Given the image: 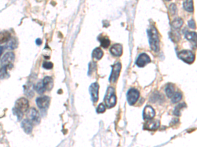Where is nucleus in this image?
<instances>
[{"mask_svg":"<svg viewBox=\"0 0 197 147\" xmlns=\"http://www.w3.org/2000/svg\"><path fill=\"white\" fill-rule=\"evenodd\" d=\"M148 36H149V44L151 49L155 52L159 51L160 45H159V37L157 30L154 26H152L148 30Z\"/></svg>","mask_w":197,"mask_h":147,"instance_id":"nucleus-1","label":"nucleus"},{"mask_svg":"<svg viewBox=\"0 0 197 147\" xmlns=\"http://www.w3.org/2000/svg\"><path fill=\"white\" fill-rule=\"evenodd\" d=\"M104 101L108 108H112L116 105L117 96H116L115 90L113 88H112V87L108 88L106 94H105Z\"/></svg>","mask_w":197,"mask_h":147,"instance_id":"nucleus-2","label":"nucleus"},{"mask_svg":"<svg viewBox=\"0 0 197 147\" xmlns=\"http://www.w3.org/2000/svg\"><path fill=\"white\" fill-rule=\"evenodd\" d=\"M26 117L29 121L34 124H38L40 122V116L38 112L34 108H31L27 111Z\"/></svg>","mask_w":197,"mask_h":147,"instance_id":"nucleus-3","label":"nucleus"},{"mask_svg":"<svg viewBox=\"0 0 197 147\" xmlns=\"http://www.w3.org/2000/svg\"><path fill=\"white\" fill-rule=\"evenodd\" d=\"M178 57L187 64H192L195 59V56L191 51L185 50L179 52Z\"/></svg>","mask_w":197,"mask_h":147,"instance_id":"nucleus-4","label":"nucleus"},{"mask_svg":"<svg viewBox=\"0 0 197 147\" xmlns=\"http://www.w3.org/2000/svg\"><path fill=\"white\" fill-rule=\"evenodd\" d=\"M122 68V65L120 63H117L115 64L113 66H112V70L111 75L109 78V81L112 83H114L117 80H118L119 76H120V73Z\"/></svg>","mask_w":197,"mask_h":147,"instance_id":"nucleus-5","label":"nucleus"},{"mask_svg":"<svg viewBox=\"0 0 197 147\" xmlns=\"http://www.w3.org/2000/svg\"><path fill=\"white\" fill-rule=\"evenodd\" d=\"M29 102L26 98H20L16 101L15 108L22 113H25L29 109Z\"/></svg>","mask_w":197,"mask_h":147,"instance_id":"nucleus-6","label":"nucleus"},{"mask_svg":"<svg viewBox=\"0 0 197 147\" xmlns=\"http://www.w3.org/2000/svg\"><path fill=\"white\" fill-rule=\"evenodd\" d=\"M139 97V92L135 88L130 89L127 93V99L130 105H134Z\"/></svg>","mask_w":197,"mask_h":147,"instance_id":"nucleus-7","label":"nucleus"},{"mask_svg":"<svg viewBox=\"0 0 197 147\" xmlns=\"http://www.w3.org/2000/svg\"><path fill=\"white\" fill-rule=\"evenodd\" d=\"M15 60V54L13 52H8L6 53L1 59V62L3 66L9 67Z\"/></svg>","mask_w":197,"mask_h":147,"instance_id":"nucleus-8","label":"nucleus"},{"mask_svg":"<svg viewBox=\"0 0 197 147\" xmlns=\"http://www.w3.org/2000/svg\"><path fill=\"white\" fill-rule=\"evenodd\" d=\"M98 89H99V85L97 82L93 83L89 87V93L94 103H96L98 99Z\"/></svg>","mask_w":197,"mask_h":147,"instance_id":"nucleus-9","label":"nucleus"},{"mask_svg":"<svg viewBox=\"0 0 197 147\" xmlns=\"http://www.w3.org/2000/svg\"><path fill=\"white\" fill-rule=\"evenodd\" d=\"M150 57L145 53H143L139 55L138 59L136 61V64L139 68H143L147 64H149L150 62Z\"/></svg>","mask_w":197,"mask_h":147,"instance_id":"nucleus-10","label":"nucleus"},{"mask_svg":"<svg viewBox=\"0 0 197 147\" xmlns=\"http://www.w3.org/2000/svg\"><path fill=\"white\" fill-rule=\"evenodd\" d=\"M36 102L38 107L41 109H44L49 107V103H50V98L47 96L38 97Z\"/></svg>","mask_w":197,"mask_h":147,"instance_id":"nucleus-11","label":"nucleus"},{"mask_svg":"<svg viewBox=\"0 0 197 147\" xmlns=\"http://www.w3.org/2000/svg\"><path fill=\"white\" fill-rule=\"evenodd\" d=\"M160 121L157 120H152V119H150V120H148L144 125V129H147V130L150 131H154L159 128L160 126Z\"/></svg>","mask_w":197,"mask_h":147,"instance_id":"nucleus-12","label":"nucleus"},{"mask_svg":"<svg viewBox=\"0 0 197 147\" xmlns=\"http://www.w3.org/2000/svg\"><path fill=\"white\" fill-rule=\"evenodd\" d=\"M155 116V111L152 107L146 106L143 111V118L145 120H150Z\"/></svg>","mask_w":197,"mask_h":147,"instance_id":"nucleus-13","label":"nucleus"},{"mask_svg":"<svg viewBox=\"0 0 197 147\" xmlns=\"http://www.w3.org/2000/svg\"><path fill=\"white\" fill-rule=\"evenodd\" d=\"M32 123L30 121H29L28 119H26V120H23V122H21V127L23 129V130L24 132L26 133L27 134H30L32 131Z\"/></svg>","mask_w":197,"mask_h":147,"instance_id":"nucleus-14","label":"nucleus"},{"mask_svg":"<svg viewBox=\"0 0 197 147\" xmlns=\"http://www.w3.org/2000/svg\"><path fill=\"white\" fill-rule=\"evenodd\" d=\"M110 52L112 55L114 56H120L122 54L123 48L122 45L120 44H115L111 48Z\"/></svg>","mask_w":197,"mask_h":147,"instance_id":"nucleus-15","label":"nucleus"},{"mask_svg":"<svg viewBox=\"0 0 197 147\" xmlns=\"http://www.w3.org/2000/svg\"><path fill=\"white\" fill-rule=\"evenodd\" d=\"M43 84L45 90L50 91L53 87V80L50 76H46L43 80Z\"/></svg>","mask_w":197,"mask_h":147,"instance_id":"nucleus-16","label":"nucleus"},{"mask_svg":"<svg viewBox=\"0 0 197 147\" xmlns=\"http://www.w3.org/2000/svg\"><path fill=\"white\" fill-rule=\"evenodd\" d=\"M11 39V33L8 31L0 32V45L6 43Z\"/></svg>","mask_w":197,"mask_h":147,"instance_id":"nucleus-17","label":"nucleus"},{"mask_svg":"<svg viewBox=\"0 0 197 147\" xmlns=\"http://www.w3.org/2000/svg\"><path fill=\"white\" fill-rule=\"evenodd\" d=\"M17 41L15 38H11V39L6 43V48L9 50H13L17 47Z\"/></svg>","mask_w":197,"mask_h":147,"instance_id":"nucleus-18","label":"nucleus"},{"mask_svg":"<svg viewBox=\"0 0 197 147\" xmlns=\"http://www.w3.org/2000/svg\"><path fill=\"white\" fill-rule=\"evenodd\" d=\"M183 7L188 12L192 13L194 10V7H193V1L192 0H186L183 3Z\"/></svg>","mask_w":197,"mask_h":147,"instance_id":"nucleus-19","label":"nucleus"},{"mask_svg":"<svg viewBox=\"0 0 197 147\" xmlns=\"http://www.w3.org/2000/svg\"><path fill=\"white\" fill-rule=\"evenodd\" d=\"M103 56V52L100 48H96L93 52V57L97 59H101Z\"/></svg>","mask_w":197,"mask_h":147,"instance_id":"nucleus-20","label":"nucleus"},{"mask_svg":"<svg viewBox=\"0 0 197 147\" xmlns=\"http://www.w3.org/2000/svg\"><path fill=\"white\" fill-rule=\"evenodd\" d=\"M34 89L36 90V91L38 94H44V92L45 91V87L44 86L43 82L40 81L39 82H38L36 85H35Z\"/></svg>","mask_w":197,"mask_h":147,"instance_id":"nucleus-21","label":"nucleus"},{"mask_svg":"<svg viewBox=\"0 0 197 147\" xmlns=\"http://www.w3.org/2000/svg\"><path fill=\"white\" fill-rule=\"evenodd\" d=\"M183 24V21L181 18H177L175 19L171 23V26L175 29H179L182 26Z\"/></svg>","mask_w":197,"mask_h":147,"instance_id":"nucleus-22","label":"nucleus"},{"mask_svg":"<svg viewBox=\"0 0 197 147\" xmlns=\"http://www.w3.org/2000/svg\"><path fill=\"white\" fill-rule=\"evenodd\" d=\"M166 93L168 97H171L174 94V87L171 84H168L166 87Z\"/></svg>","mask_w":197,"mask_h":147,"instance_id":"nucleus-23","label":"nucleus"},{"mask_svg":"<svg viewBox=\"0 0 197 147\" xmlns=\"http://www.w3.org/2000/svg\"><path fill=\"white\" fill-rule=\"evenodd\" d=\"M186 39L189 41L196 42V33L193 31V32H187L185 34Z\"/></svg>","mask_w":197,"mask_h":147,"instance_id":"nucleus-24","label":"nucleus"},{"mask_svg":"<svg viewBox=\"0 0 197 147\" xmlns=\"http://www.w3.org/2000/svg\"><path fill=\"white\" fill-rule=\"evenodd\" d=\"M187 107V106H186V104L184 103L178 105L175 108V110H174V114L176 115V116H178V117L180 116L181 109H182V108H183L184 107Z\"/></svg>","mask_w":197,"mask_h":147,"instance_id":"nucleus-25","label":"nucleus"},{"mask_svg":"<svg viewBox=\"0 0 197 147\" xmlns=\"http://www.w3.org/2000/svg\"><path fill=\"white\" fill-rule=\"evenodd\" d=\"M171 97H172L171 98V102L172 103H177L182 99V94L181 93L177 92V93H175V94H174V95L172 96Z\"/></svg>","mask_w":197,"mask_h":147,"instance_id":"nucleus-26","label":"nucleus"},{"mask_svg":"<svg viewBox=\"0 0 197 147\" xmlns=\"http://www.w3.org/2000/svg\"><path fill=\"white\" fill-rule=\"evenodd\" d=\"M100 42H101V46L103 47V48H107L109 46H110L111 41H110V40L108 39L107 37L102 38V39H100Z\"/></svg>","mask_w":197,"mask_h":147,"instance_id":"nucleus-27","label":"nucleus"},{"mask_svg":"<svg viewBox=\"0 0 197 147\" xmlns=\"http://www.w3.org/2000/svg\"><path fill=\"white\" fill-rule=\"evenodd\" d=\"M24 92H25L26 95L29 97H33L34 96V92L33 89L32 88L31 85L26 86V88L24 89Z\"/></svg>","mask_w":197,"mask_h":147,"instance_id":"nucleus-28","label":"nucleus"},{"mask_svg":"<svg viewBox=\"0 0 197 147\" xmlns=\"http://www.w3.org/2000/svg\"><path fill=\"white\" fill-rule=\"evenodd\" d=\"M7 66H3V67L0 69V79H3L6 77L7 76Z\"/></svg>","mask_w":197,"mask_h":147,"instance_id":"nucleus-29","label":"nucleus"},{"mask_svg":"<svg viewBox=\"0 0 197 147\" xmlns=\"http://www.w3.org/2000/svg\"><path fill=\"white\" fill-rule=\"evenodd\" d=\"M169 10H170V13H171V15H175V13H177V7L174 3L170 5V7H169Z\"/></svg>","mask_w":197,"mask_h":147,"instance_id":"nucleus-30","label":"nucleus"},{"mask_svg":"<svg viewBox=\"0 0 197 147\" xmlns=\"http://www.w3.org/2000/svg\"><path fill=\"white\" fill-rule=\"evenodd\" d=\"M105 110H106V108H105V105L103 103L99 104V105L97 108V112L98 113H103L105 111Z\"/></svg>","mask_w":197,"mask_h":147,"instance_id":"nucleus-31","label":"nucleus"},{"mask_svg":"<svg viewBox=\"0 0 197 147\" xmlns=\"http://www.w3.org/2000/svg\"><path fill=\"white\" fill-rule=\"evenodd\" d=\"M53 67V65L51 62H44L43 64V68L45 69H51Z\"/></svg>","mask_w":197,"mask_h":147,"instance_id":"nucleus-32","label":"nucleus"},{"mask_svg":"<svg viewBox=\"0 0 197 147\" xmlns=\"http://www.w3.org/2000/svg\"><path fill=\"white\" fill-rule=\"evenodd\" d=\"M13 112L17 115V117H18L19 120H20V119H22V118L23 117V113H22V112H20V111H18V110H17L16 108H15V109H13Z\"/></svg>","mask_w":197,"mask_h":147,"instance_id":"nucleus-33","label":"nucleus"},{"mask_svg":"<svg viewBox=\"0 0 197 147\" xmlns=\"http://www.w3.org/2000/svg\"><path fill=\"white\" fill-rule=\"evenodd\" d=\"M188 25L192 29H195V21L193 20H191L189 21Z\"/></svg>","mask_w":197,"mask_h":147,"instance_id":"nucleus-34","label":"nucleus"},{"mask_svg":"<svg viewBox=\"0 0 197 147\" xmlns=\"http://www.w3.org/2000/svg\"><path fill=\"white\" fill-rule=\"evenodd\" d=\"M41 40L40 39H38L37 40H36V44L38 45H40L41 44Z\"/></svg>","mask_w":197,"mask_h":147,"instance_id":"nucleus-35","label":"nucleus"},{"mask_svg":"<svg viewBox=\"0 0 197 147\" xmlns=\"http://www.w3.org/2000/svg\"><path fill=\"white\" fill-rule=\"evenodd\" d=\"M3 48L2 47L0 46V57H1V56L2 54V52H3Z\"/></svg>","mask_w":197,"mask_h":147,"instance_id":"nucleus-36","label":"nucleus"},{"mask_svg":"<svg viewBox=\"0 0 197 147\" xmlns=\"http://www.w3.org/2000/svg\"><path fill=\"white\" fill-rule=\"evenodd\" d=\"M166 1H170V0H166Z\"/></svg>","mask_w":197,"mask_h":147,"instance_id":"nucleus-37","label":"nucleus"}]
</instances>
